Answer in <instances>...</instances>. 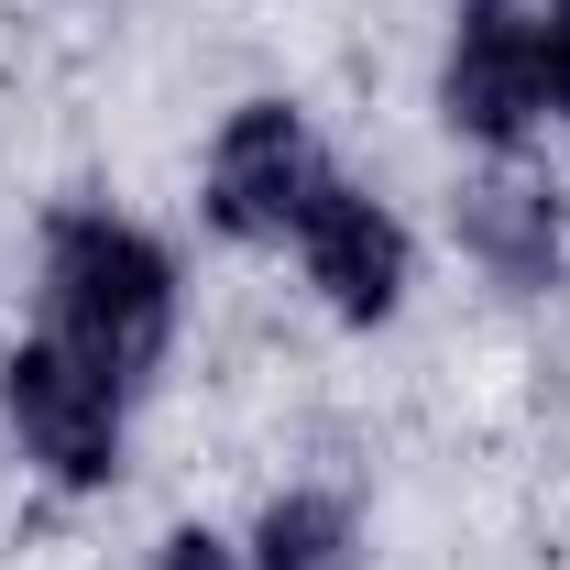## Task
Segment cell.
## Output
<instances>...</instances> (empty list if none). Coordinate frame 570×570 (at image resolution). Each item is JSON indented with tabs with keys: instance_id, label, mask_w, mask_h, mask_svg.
I'll list each match as a JSON object with an SVG mask.
<instances>
[{
	"instance_id": "cell-1",
	"label": "cell",
	"mask_w": 570,
	"mask_h": 570,
	"mask_svg": "<svg viewBox=\"0 0 570 570\" xmlns=\"http://www.w3.org/2000/svg\"><path fill=\"white\" fill-rule=\"evenodd\" d=\"M33 330L56 352H77L88 373L154 395L187 352V253L142 209L67 187L33 219Z\"/></svg>"
},
{
	"instance_id": "cell-5",
	"label": "cell",
	"mask_w": 570,
	"mask_h": 570,
	"mask_svg": "<svg viewBox=\"0 0 570 570\" xmlns=\"http://www.w3.org/2000/svg\"><path fill=\"white\" fill-rule=\"evenodd\" d=\"M428 121L461 165L549 154V99H538V11L527 0H439L428 45Z\"/></svg>"
},
{
	"instance_id": "cell-4",
	"label": "cell",
	"mask_w": 570,
	"mask_h": 570,
	"mask_svg": "<svg viewBox=\"0 0 570 570\" xmlns=\"http://www.w3.org/2000/svg\"><path fill=\"white\" fill-rule=\"evenodd\" d=\"M285 275H296V296H307L341 341H384V330H406V307H417V285H428V242L362 165H341V176L318 187V209L296 219Z\"/></svg>"
},
{
	"instance_id": "cell-10",
	"label": "cell",
	"mask_w": 570,
	"mask_h": 570,
	"mask_svg": "<svg viewBox=\"0 0 570 570\" xmlns=\"http://www.w3.org/2000/svg\"><path fill=\"white\" fill-rule=\"evenodd\" d=\"M11 352H22V330H11V307H0V373H11Z\"/></svg>"
},
{
	"instance_id": "cell-6",
	"label": "cell",
	"mask_w": 570,
	"mask_h": 570,
	"mask_svg": "<svg viewBox=\"0 0 570 570\" xmlns=\"http://www.w3.org/2000/svg\"><path fill=\"white\" fill-rule=\"evenodd\" d=\"M450 253L494 307H560L570 296V187L549 154L461 165L450 187Z\"/></svg>"
},
{
	"instance_id": "cell-8",
	"label": "cell",
	"mask_w": 570,
	"mask_h": 570,
	"mask_svg": "<svg viewBox=\"0 0 570 570\" xmlns=\"http://www.w3.org/2000/svg\"><path fill=\"white\" fill-rule=\"evenodd\" d=\"M142 570H253V560H242V527H219V515H176V527H154Z\"/></svg>"
},
{
	"instance_id": "cell-7",
	"label": "cell",
	"mask_w": 570,
	"mask_h": 570,
	"mask_svg": "<svg viewBox=\"0 0 570 570\" xmlns=\"http://www.w3.org/2000/svg\"><path fill=\"white\" fill-rule=\"evenodd\" d=\"M242 560L253 570H373V504L330 472H285L242 515Z\"/></svg>"
},
{
	"instance_id": "cell-3",
	"label": "cell",
	"mask_w": 570,
	"mask_h": 570,
	"mask_svg": "<svg viewBox=\"0 0 570 570\" xmlns=\"http://www.w3.org/2000/svg\"><path fill=\"white\" fill-rule=\"evenodd\" d=\"M0 450L33 494L56 504H110L132 483V450H142V395L88 373L77 352H56L45 330H22V352L0 373Z\"/></svg>"
},
{
	"instance_id": "cell-2",
	"label": "cell",
	"mask_w": 570,
	"mask_h": 570,
	"mask_svg": "<svg viewBox=\"0 0 570 570\" xmlns=\"http://www.w3.org/2000/svg\"><path fill=\"white\" fill-rule=\"evenodd\" d=\"M352 154L318 132V110L296 88H242L230 110L198 142V230L219 253H253V264H285L296 219L318 209V187L341 176Z\"/></svg>"
},
{
	"instance_id": "cell-9",
	"label": "cell",
	"mask_w": 570,
	"mask_h": 570,
	"mask_svg": "<svg viewBox=\"0 0 570 570\" xmlns=\"http://www.w3.org/2000/svg\"><path fill=\"white\" fill-rule=\"evenodd\" d=\"M538 11V99H549V132H570V0H527Z\"/></svg>"
}]
</instances>
